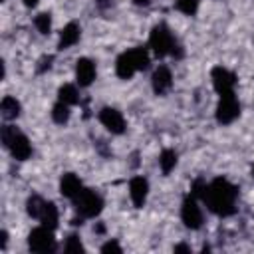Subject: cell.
Here are the masks:
<instances>
[{
    "mask_svg": "<svg viewBox=\"0 0 254 254\" xmlns=\"http://www.w3.org/2000/svg\"><path fill=\"white\" fill-rule=\"evenodd\" d=\"M236 198H238V187L224 177H216L212 183H208L202 202L216 216H230L236 212Z\"/></svg>",
    "mask_w": 254,
    "mask_h": 254,
    "instance_id": "cell-1",
    "label": "cell"
},
{
    "mask_svg": "<svg viewBox=\"0 0 254 254\" xmlns=\"http://www.w3.org/2000/svg\"><path fill=\"white\" fill-rule=\"evenodd\" d=\"M149 48L153 50V54H155L157 58H165V56H169V54L175 56V58H181V56H183L181 46L177 44V40H175L171 28H169L165 22L157 24V26L151 30V34H149Z\"/></svg>",
    "mask_w": 254,
    "mask_h": 254,
    "instance_id": "cell-2",
    "label": "cell"
},
{
    "mask_svg": "<svg viewBox=\"0 0 254 254\" xmlns=\"http://www.w3.org/2000/svg\"><path fill=\"white\" fill-rule=\"evenodd\" d=\"M149 65V52L147 48H131L123 52L115 62V73L121 79H131L137 71L147 69Z\"/></svg>",
    "mask_w": 254,
    "mask_h": 254,
    "instance_id": "cell-3",
    "label": "cell"
},
{
    "mask_svg": "<svg viewBox=\"0 0 254 254\" xmlns=\"http://www.w3.org/2000/svg\"><path fill=\"white\" fill-rule=\"evenodd\" d=\"M2 145L12 153L14 159L26 161L32 157V145L30 139L14 125H4L2 127Z\"/></svg>",
    "mask_w": 254,
    "mask_h": 254,
    "instance_id": "cell-4",
    "label": "cell"
},
{
    "mask_svg": "<svg viewBox=\"0 0 254 254\" xmlns=\"http://www.w3.org/2000/svg\"><path fill=\"white\" fill-rule=\"evenodd\" d=\"M73 206H75V210H77V214L81 218H95L103 210V198H101V194L97 190L83 189L73 198Z\"/></svg>",
    "mask_w": 254,
    "mask_h": 254,
    "instance_id": "cell-5",
    "label": "cell"
},
{
    "mask_svg": "<svg viewBox=\"0 0 254 254\" xmlns=\"http://www.w3.org/2000/svg\"><path fill=\"white\" fill-rule=\"evenodd\" d=\"M28 248L32 252L38 254H46V252H54L56 250V238H54V230L48 226H38L28 234Z\"/></svg>",
    "mask_w": 254,
    "mask_h": 254,
    "instance_id": "cell-6",
    "label": "cell"
},
{
    "mask_svg": "<svg viewBox=\"0 0 254 254\" xmlns=\"http://www.w3.org/2000/svg\"><path fill=\"white\" fill-rule=\"evenodd\" d=\"M214 115H216V121L222 123V125H230L232 121L238 119V115H240V103H238L234 91H228V93H222L220 95Z\"/></svg>",
    "mask_w": 254,
    "mask_h": 254,
    "instance_id": "cell-7",
    "label": "cell"
},
{
    "mask_svg": "<svg viewBox=\"0 0 254 254\" xmlns=\"http://www.w3.org/2000/svg\"><path fill=\"white\" fill-rule=\"evenodd\" d=\"M181 220L190 230H198L202 226L204 216H202V210L198 206V198H194L192 194H187L183 204H181Z\"/></svg>",
    "mask_w": 254,
    "mask_h": 254,
    "instance_id": "cell-8",
    "label": "cell"
},
{
    "mask_svg": "<svg viewBox=\"0 0 254 254\" xmlns=\"http://www.w3.org/2000/svg\"><path fill=\"white\" fill-rule=\"evenodd\" d=\"M97 119H99V123H101L111 135H121V133H125L127 123H125V117L121 115L119 109H115V107H103V109H99Z\"/></svg>",
    "mask_w": 254,
    "mask_h": 254,
    "instance_id": "cell-9",
    "label": "cell"
},
{
    "mask_svg": "<svg viewBox=\"0 0 254 254\" xmlns=\"http://www.w3.org/2000/svg\"><path fill=\"white\" fill-rule=\"evenodd\" d=\"M210 79H212V87L216 89L218 95L228 93V91H234L236 75H234L230 69H226V67H222V65H216V67H212V71H210Z\"/></svg>",
    "mask_w": 254,
    "mask_h": 254,
    "instance_id": "cell-10",
    "label": "cell"
},
{
    "mask_svg": "<svg viewBox=\"0 0 254 254\" xmlns=\"http://www.w3.org/2000/svg\"><path fill=\"white\" fill-rule=\"evenodd\" d=\"M95 64L89 58H79L75 62V81L79 87H89L95 81Z\"/></svg>",
    "mask_w": 254,
    "mask_h": 254,
    "instance_id": "cell-11",
    "label": "cell"
},
{
    "mask_svg": "<svg viewBox=\"0 0 254 254\" xmlns=\"http://www.w3.org/2000/svg\"><path fill=\"white\" fill-rule=\"evenodd\" d=\"M147 194H149V183L145 177H133L129 181V196H131V202L135 208H143L145 200H147Z\"/></svg>",
    "mask_w": 254,
    "mask_h": 254,
    "instance_id": "cell-12",
    "label": "cell"
},
{
    "mask_svg": "<svg viewBox=\"0 0 254 254\" xmlns=\"http://www.w3.org/2000/svg\"><path fill=\"white\" fill-rule=\"evenodd\" d=\"M151 85H153V91L157 95H165L171 87H173V73L167 65H159L155 71H153V77H151Z\"/></svg>",
    "mask_w": 254,
    "mask_h": 254,
    "instance_id": "cell-13",
    "label": "cell"
},
{
    "mask_svg": "<svg viewBox=\"0 0 254 254\" xmlns=\"http://www.w3.org/2000/svg\"><path fill=\"white\" fill-rule=\"evenodd\" d=\"M81 38V28L77 22H69L62 28L60 32V40H58V50H67L71 46H75Z\"/></svg>",
    "mask_w": 254,
    "mask_h": 254,
    "instance_id": "cell-14",
    "label": "cell"
},
{
    "mask_svg": "<svg viewBox=\"0 0 254 254\" xmlns=\"http://www.w3.org/2000/svg\"><path fill=\"white\" fill-rule=\"evenodd\" d=\"M81 190H83V185H81L77 175H73V173L62 175V179H60V192H62V196L73 200Z\"/></svg>",
    "mask_w": 254,
    "mask_h": 254,
    "instance_id": "cell-15",
    "label": "cell"
},
{
    "mask_svg": "<svg viewBox=\"0 0 254 254\" xmlns=\"http://www.w3.org/2000/svg\"><path fill=\"white\" fill-rule=\"evenodd\" d=\"M38 220H40L44 226H48V228L56 230V228H58V220H60V212H58V206H56L52 200H46Z\"/></svg>",
    "mask_w": 254,
    "mask_h": 254,
    "instance_id": "cell-16",
    "label": "cell"
},
{
    "mask_svg": "<svg viewBox=\"0 0 254 254\" xmlns=\"http://www.w3.org/2000/svg\"><path fill=\"white\" fill-rule=\"evenodd\" d=\"M20 101L12 95H6L2 101H0V115L6 119V121H14L18 115H20Z\"/></svg>",
    "mask_w": 254,
    "mask_h": 254,
    "instance_id": "cell-17",
    "label": "cell"
},
{
    "mask_svg": "<svg viewBox=\"0 0 254 254\" xmlns=\"http://www.w3.org/2000/svg\"><path fill=\"white\" fill-rule=\"evenodd\" d=\"M58 101H64L65 105H77L79 103V91L75 85L71 83H64L60 89H58Z\"/></svg>",
    "mask_w": 254,
    "mask_h": 254,
    "instance_id": "cell-18",
    "label": "cell"
},
{
    "mask_svg": "<svg viewBox=\"0 0 254 254\" xmlns=\"http://www.w3.org/2000/svg\"><path fill=\"white\" fill-rule=\"evenodd\" d=\"M177 165V153L173 149H163L159 155V167L163 171V175H169Z\"/></svg>",
    "mask_w": 254,
    "mask_h": 254,
    "instance_id": "cell-19",
    "label": "cell"
},
{
    "mask_svg": "<svg viewBox=\"0 0 254 254\" xmlns=\"http://www.w3.org/2000/svg\"><path fill=\"white\" fill-rule=\"evenodd\" d=\"M69 115H71L69 105H65L64 101H58V103L52 107V119H54V123H58V125L67 123V121H69Z\"/></svg>",
    "mask_w": 254,
    "mask_h": 254,
    "instance_id": "cell-20",
    "label": "cell"
},
{
    "mask_svg": "<svg viewBox=\"0 0 254 254\" xmlns=\"http://www.w3.org/2000/svg\"><path fill=\"white\" fill-rule=\"evenodd\" d=\"M34 26L40 34L48 36L52 32V14L50 12H40L36 18H34Z\"/></svg>",
    "mask_w": 254,
    "mask_h": 254,
    "instance_id": "cell-21",
    "label": "cell"
},
{
    "mask_svg": "<svg viewBox=\"0 0 254 254\" xmlns=\"http://www.w3.org/2000/svg\"><path fill=\"white\" fill-rule=\"evenodd\" d=\"M44 198L42 196H38V194H32L30 198H28V202H26V210H28V214L32 216V218H40V212H42V208H44Z\"/></svg>",
    "mask_w": 254,
    "mask_h": 254,
    "instance_id": "cell-22",
    "label": "cell"
},
{
    "mask_svg": "<svg viewBox=\"0 0 254 254\" xmlns=\"http://www.w3.org/2000/svg\"><path fill=\"white\" fill-rule=\"evenodd\" d=\"M200 0H175V10H179L185 16H194L198 10Z\"/></svg>",
    "mask_w": 254,
    "mask_h": 254,
    "instance_id": "cell-23",
    "label": "cell"
},
{
    "mask_svg": "<svg viewBox=\"0 0 254 254\" xmlns=\"http://www.w3.org/2000/svg\"><path fill=\"white\" fill-rule=\"evenodd\" d=\"M64 250H65V252H83L85 248H83V244H81V240H79L77 234H69V236L65 238Z\"/></svg>",
    "mask_w": 254,
    "mask_h": 254,
    "instance_id": "cell-24",
    "label": "cell"
},
{
    "mask_svg": "<svg viewBox=\"0 0 254 254\" xmlns=\"http://www.w3.org/2000/svg\"><path fill=\"white\" fill-rule=\"evenodd\" d=\"M206 187H208V183H206L204 179H196V181L192 183V187H190V194H192L194 198L202 200V196H204V192H206Z\"/></svg>",
    "mask_w": 254,
    "mask_h": 254,
    "instance_id": "cell-25",
    "label": "cell"
},
{
    "mask_svg": "<svg viewBox=\"0 0 254 254\" xmlns=\"http://www.w3.org/2000/svg\"><path fill=\"white\" fill-rule=\"evenodd\" d=\"M52 62H54V56H42L40 58V62H38V73H44V71H48L50 67H52Z\"/></svg>",
    "mask_w": 254,
    "mask_h": 254,
    "instance_id": "cell-26",
    "label": "cell"
},
{
    "mask_svg": "<svg viewBox=\"0 0 254 254\" xmlns=\"http://www.w3.org/2000/svg\"><path fill=\"white\" fill-rule=\"evenodd\" d=\"M101 252H117V254H121V246H119V242L117 240H107L103 246H101Z\"/></svg>",
    "mask_w": 254,
    "mask_h": 254,
    "instance_id": "cell-27",
    "label": "cell"
},
{
    "mask_svg": "<svg viewBox=\"0 0 254 254\" xmlns=\"http://www.w3.org/2000/svg\"><path fill=\"white\" fill-rule=\"evenodd\" d=\"M175 252H190V246L189 244H177L175 246Z\"/></svg>",
    "mask_w": 254,
    "mask_h": 254,
    "instance_id": "cell-28",
    "label": "cell"
},
{
    "mask_svg": "<svg viewBox=\"0 0 254 254\" xmlns=\"http://www.w3.org/2000/svg\"><path fill=\"white\" fill-rule=\"evenodd\" d=\"M6 244H8V232L2 230V250H6Z\"/></svg>",
    "mask_w": 254,
    "mask_h": 254,
    "instance_id": "cell-29",
    "label": "cell"
},
{
    "mask_svg": "<svg viewBox=\"0 0 254 254\" xmlns=\"http://www.w3.org/2000/svg\"><path fill=\"white\" fill-rule=\"evenodd\" d=\"M97 6L99 8H107V6H111V0H97Z\"/></svg>",
    "mask_w": 254,
    "mask_h": 254,
    "instance_id": "cell-30",
    "label": "cell"
},
{
    "mask_svg": "<svg viewBox=\"0 0 254 254\" xmlns=\"http://www.w3.org/2000/svg\"><path fill=\"white\" fill-rule=\"evenodd\" d=\"M38 2H40V0H24V6H26V8H34Z\"/></svg>",
    "mask_w": 254,
    "mask_h": 254,
    "instance_id": "cell-31",
    "label": "cell"
},
{
    "mask_svg": "<svg viewBox=\"0 0 254 254\" xmlns=\"http://www.w3.org/2000/svg\"><path fill=\"white\" fill-rule=\"evenodd\" d=\"M137 6H149V0H133Z\"/></svg>",
    "mask_w": 254,
    "mask_h": 254,
    "instance_id": "cell-32",
    "label": "cell"
},
{
    "mask_svg": "<svg viewBox=\"0 0 254 254\" xmlns=\"http://www.w3.org/2000/svg\"><path fill=\"white\" fill-rule=\"evenodd\" d=\"M95 230H97V232H99V234H101V232H103V230H105V226H103V224H97V226H95Z\"/></svg>",
    "mask_w": 254,
    "mask_h": 254,
    "instance_id": "cell-33",
    "label": "cell"
},
{
    "mask_svg": "<svg viewBox=\"0 0 254 254\" xmlns=\"http://www.w3.org/2000/svg\"><path fill=\"white\" fill-rule=\"evenodd\" d=\"M252 177H254V165H252Z\"/></svg>",
    "mask_w": 254,
    "mask_h": 254,
    "instance_id": "cell-34",
    "label": "cell"
}]
</instances>
